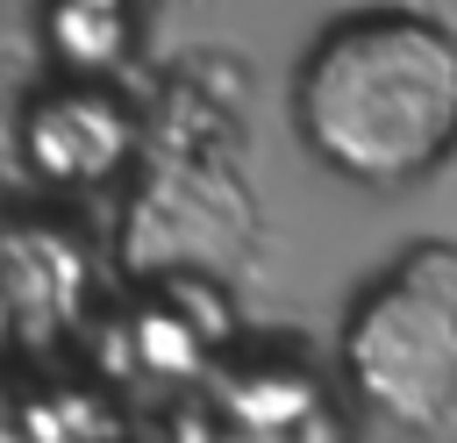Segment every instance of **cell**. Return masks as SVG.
<instances>
[{"label": "cell", "mask_w": 457, "mask_h": 443, "mask_svg": "<svg viewBox=\"0 0 457 443\" xmlns=\"http://www.w3.org/2000/svg\"><path fill=\"white\" fill-rule=\"evenodd\" d=\"M136 150H143V121L107 79H50L21 107V164L43 186L64 193L107 186L114 171H129Z\"/></svg>", "instance_id": "obj_3"}, {"label": "cell", "mask_w": 457, "mask_h": 443, "mask_svg": "<svg viewBox=\"0 0 457 443\" xmlns=\"http://www.w3.org/2000/svg\"><path fill=\"white\" fill-rule=\"evenodd\" d=\"M136 0H43V36L57 57V79H107L129 57Z\"/></svg>", "instance_id": "obj_4"}, {"label": "cell", "mask_w": 457, "mask_h": 443, "mask_svg": "<svg viewBox=\"0 0 457 443\" xmlns=\"http://www.w3.org/2000/svg\"><path fill=\"white\" fill-rule=\"evenodd\" d=\"M350 393L393 429H443L457 414V257L414 250L343 322Z\"/></svg>", "instance_id": "obj_2"}, {"label": "cell", "mask_w": 457, "mask_h": 443, "mask_svg": "<svg viewBox=\"0 0 457 443\" xmlns=\"http://www.w3.org/2000/svg\"><path fill=\"white\" fill-rule=\"evenodd\" d=\"M293 136L350 186H414L457 150V29L421 7H350L293 64Z\"/></svg>", "instance_id": "obj_1"}]
</instances>
